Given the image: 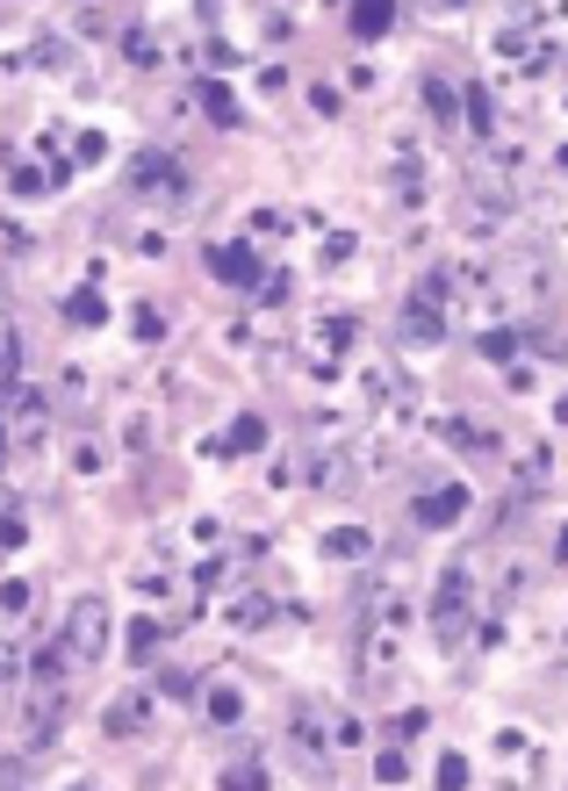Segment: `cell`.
<instances>
[{"label": "cell", "mask_w": 568, "mask_h": 791, "mask_svg": "<svg viewBox=\"0 0 568 791\" xmlns=\"http://www.w3.org/2000/svg\"><path fill=\"white\" fill-rule=\"evenodd\" d=\"M331 748H339V720L324 706H295L288 712V756L303 770H331Z\"/></svg>", "instance_id": "obj_1"}, {"label": "cell", "mask_w": 568, "mask_h": 791, "mask_svg": "<svg viewBox=\"0 0 568 791\" xmlns=\"http://www.w3.org/2000/svg\"><path fill=\"white\" fill-rule=\"evenodd\" d=\"M447 295H453V274H425L417 281V295L403 303V345H439L447 339V317H439Z\"/></svg>", "instance_id": "obj_2"}, {"label": "cell", "mask_w": 568, "mask_h": 791, "mask_svg": "<svg viewBox=\"0 0 568 791\" xmlns=\"http://www.w3.org/2000/svg\"><path fill=\"white\" fill-rule=\"evenodd\" d=\"M66 654H72V670H86V662L108 654V604L102 598H80L66 612Z\"/></svg>", "instance_id": "obj_3"}, {"label": "cell", "mask_w": 568, "mask_h": 791, "mask_svg": "<svg viewBox=\"0 0 568 791\" xmlns=\"http://www.w3.org/2000/svg\"><path fill=\"white\" fill-rule=\"evenodd\" d=\"M0 425H8V447H44V432H51V396L44 389H15L0 403Z\"/></svg>", "instance_id": "obj_4"}, {"label": "cell", "mask_w": 568, "mask_h": 791, "mask_svg": "<svg viewBox=\"0 0 568 791\" xmlns=\"http://www.w3.org/2000/svg\"><path fill=\"white\" fill-rule=\"evenodd\" d=\"M122 180L138 194H152V202H180V194H188V173H180V158H166V152H138Z\"/></svg>", "instance_id": "obj_5"}, {"label": "cell", "mask_w": 568, "mask_h": 791, "mask_svg": "<svg viewBox=\"0 0 568 791\" xmlns=\"http://www.w3.org/2000/svg\"><path fill=\"white\" fill-rule=\"evenodd\" d=\"M58 720H66V690L58 684H29L22 690V748H44V741L58 734Z\"/></svg>", "instance_id": "obj_6"}, {"label": "cell", "mask_w": 568, "mask_h": 791, "mask_svg": "<svg viewBox=\"0 0 568 791\" xmlns=\"http://www.w3.org/2000/svg\"><path fill=\"white\" fill-rule=\"evenodd\" d=\"M403 662V626H360V676L367 684H389V670Z\"/></svg>", "instance_id": "obj_7"}, {"label": "cell", "mask_w": 568, "mask_h": 791, "mask_svg": "<svg viewBox=\"0 0 568 791\" xmlns=\"http://www.w3.org/2000/svg\"><path fill=\"white\" fill-rule=\"evenodd\" d=\"M209 274L224 281V288H259V281H267V274H259V252H252L245 238H230V245H209Z\"/></svg>", "instance_id": "obj_8"}, {"label": "cell", "mask_w": 568, "mask_h": 791, "mask_svg": "<svg viewBox=\"0 0 568 791\" xmlns=\"http://www.w3.org/2000/svg\"><path fill=\"white\" fill-rule=\"evenodd\" d=\"M144 734H152V690L130 684L116 706H108V741H144Z\"/></svg>", "instance_id": "obj_9"}, {"label": "cell", "mask_w": 568, "mask_h": 791, "mask_svg": "<svg viewBox=\"0 0 568 791\" xmlns=\"http://www.w3.org/2000/svg\"><path fill=\"white\" fill-rule=\"evenodd\" d=\"M468 598H475V583H468V568H447V576H439V598H431V619H439V634L447 640H461V612H468Z\"/></svg>", "instance_id": "obj_10"}, {"label": "cell", "mask_w": 568, "mask_h": 791, "mask_svg": "<svg viewBox=\"0 0 568 791\" xmlns=\"http://www.w3.org/2000/svg\"><path fill=\"white\" fill-rule=\"evenodd\" d=\"M461 511H468V489H461V482H447V489H425V497H417V526H425V533L461 526Z\"/></svg>", "instance_id": "obj_11"}, {"label": "cell", "mask_w": 568, "mask_h": 791, "mask_svg": "<svg viewBox=\"0 0 568 791\" xmlns=\"http://www.w3.org/2000/svg\"><path fill=\"white\" fill-rule=\"evenodd\" d=\"M353 339H360V324H353V317H324V324L310 331V361L331 367L339 353H353Z\"/></svg>", "instance_id": "obj_12"}, {"label": "cell", "mask_w": 568, "mask_h": 791, "mask_svg": "<svg viewBox=\"0 0 568 791\" xmlns=\"http://www.w3.org/2000/svg\"><path fill=\"white\" fill-rule=\"evenodd\" d=\"M345 29L375 44V36H389V29H397V8H389V0H360V8L345 15Z\"/></svg>", "instance_id": "obj_13"}, {"label": "cell", "mask_w": 568, "mask_h": 791, "mask_svg": "<svg viewBox=\"0 0 568 791\" xmlns=\"http://www.w3.org/2000/svg\"><path fill=\"white\" fill-rule=\"evenodd\" d=\"M22 339H15V324H8V317H0V403H8V396L22 389Z\"/></svg>", "instance_id": "obj_14"}, {"label": "cell", "mask_w": 568, "mask_h": 791, "mask_svg": "<svg viewBox=\"0 0 568 791\" xmlns=\"http://www.w3.org/2000/svg\"><path fill=\"white\" fill-rule=\"evenodd\" d=\"M267 619H274V604L259 598V590H238V598H230V626H245V634H259Z\"/></svg>", "instance_id": "obj_15"}, {"label": "cell", "mask_w": 568, "mask_h": 791, "mask_svg": "<svg viewBox=\"0 0 568 791\" xmlns=\"http://www.w3.org/2000/svg\"><path fill=\"white\" fill-rule=\"evenodd\" d=\"M461 102H468V130H475V138H489V130H497V94H489V86H468Z\"/></svg>", "instance_id": "obj_16"}, {"label": "cell", "mask_w": 568, "mask_h": 791, "mask_svg": "<svg viewBox=\"0 0 568 791\" xmlns=\"http://www.w3.org/2000/svg\"><path fill=\"white\" fill-rule=\"evenodd\" d=\"M194 102H202V116H209V122H238V102H230V86L202 80V86H194Z\"/></svg>", "instance_id": "obj_17"}, {"label": "cell", "mask_w": 568, "mask_h": 791, "mask_svg": "<svg viewBox=\"0 0 568 791\" xmlns=\"http://www.w3.org/2000/svg\"><path fill=\"white\" fill-rule=\"evenodd\" d=\"M202 706H209V720H216V727H238V720H245V698H238V684H216V690L202 698Z\"/></svg>", "instance_id": "obj_18"}, {"label": "cell", "mask_w": 568, "mask_h": 791, "mask_svg": "<svg viewBox=\"0 0 568 791\" xmlns=\"http://www.w3.org/2000/svg\"><path fill=\"white\" fill-rule=\"evenodd\" d=\"M367 554V533L360 526H339V533H324V562H360Z\"/></svg>", "instance_id": "obj_19"}, {"label": "cell", "mask_w": 568, "mask_h": 791, "mask_svg": "<svg viewBox=\"0 0 568 791\" xmlns=\"http://www.w3.org/2000/svg\"><path fill=\"white\" fill-rule=\"evenodd\" d=\"M66 317L72 324H108V303L94 288H80V295H66Z\"/></svg>", "instance_id": "obj_20"}, {"label": "cell", "mask_w": 568, "mask_h": 791, "mask_svg": "<svg viewBox=\"0 0 568 791\" xmlns=\"http://www.w3.org/2000/svg\"><path fill=\"white\" fill-rule=\"evenodd\" d=\"M216 791H267V770L245 756V763H230V770H224V784H216Z\"/></svg>", "instance_id": "obj_21"}, {"label": "cell", "mask_w": 568, "mask_h": 791, "mask_svg": "<svg viewBox=\"0 0 568 791\" xmlns=\"http://www.w3.org/2000/svg\"><path fill=\"white\" fill-rule=\"evenodd\" d=\"M158 640H166V626H158V619H130V654H138V662H144V654H158Z\"/></svg>", "instance_id": "obj_22"}, {"label": "cell", "mask_w": 568, "mask_h": 791, "mask_svg": "<svg viewBox=\"0 0 568 791\" xmlns=\"http://www.w3.org/2000/svg\"><path fill=\"white\" fill-rule=\"evenodd\" d=\"M122 58H130V66H158V36L152 29H130V36H122Z\"/></svg>", "instance_id": "obj_23"}, {"label": "cell", "mask_w": 568, "mask_h": 791, "mask_svg": "<svg viewBox=\"0 0 568 791\" xmlns=\"http://www.w3.org/2000/svg\"><path fill=\"white\" fill-rule=\"evenodd\" d=\"M230 447L259 453V447H267V417H238V425H230Z\"/></svg>", "instance_id": "obj_24"}, {"label": "cell", "mask_w": 568, "mask_h": 791, "mask_svg": "<svg viewBox=\"0 0 568 791\" xmlns=\"http://www.w3.org/2000/svg\"><path fill=\"white\" fill-rule=\"evenodd\" d=\"M425 108H431L439 122H453V116H461V102H453V86H447V80H425Z\"/></svg>", "instance_id": "obj_25"}, {"label": "cell", "mask_w": 568, "mask_h": 791, "mask_svg": "<svg viewBox=\"0 0 568 791\" xmlns=\"http://www.w3.org/2000/svg\"><path fill=\"white\" fill-rule=\"evenodd\" d=\"M375 777H381V784H403V777H411V756H403V748H381V756H375Z\"/></svg>", "instance_id": "obj_26"}, {"label": "cell", "mask_w": 568, "mask_h": 791, "mask_svg": "<svg viewBox=\"0 0 568 791\" xmlns=\"http://www.w3.org/2000/svg\"><path fill=\"white\" fill-rule=\"evenodd\" d=\"M483 353L504 367H518V331H483Z\"/></svg>", "instance_id": "obj_27"}, {"label": "cell", "mask_w": 568, "mask_h": 791, "mask_svg": "<svg viewBox=\"0 0 568 791\" xmlns=\"http://www.w3.org/2000/svg\"><path fill=\"white\" fill-rule=\"evenodd\" d=\"M51 180H58V173H36V166H15V173H8V188H15V194H44Z\"/></svg>", "instance_id": "obj_28"}, {"label": "cell", "mask_w": 568, "mask_h": 791, "mask_svg": "<svg viewBox=\"0 0 568 791\" xmlns=\"http://www.w3.org/2000/svg\"><path fill=\"white\" fill-rule=\"evenodd\" d=\"M158 698H173V706H188V698H194V676L166 670V676H158Z\"/></svg>", "instance_id": "obj_29"}, {"label": "cell", "mask_w": 568, "mask_h": 791, "mask_svg": "<svg viewBox=\"0 0 568 791\" xmlns=\"http://www.w3.org/2000/svg\"><path fill=\"white\" fill-rule=\"evenodd\" d=\"M468 784V763L461 756H439V791H461Z\"/></svg>", "instance_id": "obj_30"}, {"label": "cell", "mask_w": 568, "mask_h": 791, "mask_svg": "<svg viewBox=\"0 0 568 791\" xmlns=\"http://www.w3.org/2000/svg\"><path fill=\"white\" fill-rule=\"evenodd\" d=\"M22 676V654H15V640H0V684H15Z\"/></svg>", "instance_id": "obj_31"}, {"label": "cell", "mask_w": 568, "mask_h": 791, "mask_svg": "<svg viewBox=\"0 0 568 791\" xmlns=\"http://www.w3.org/2000/svg\"><path fill=\"white\" fill-rule=\"evenodd\" d=\"M138 339H166V317H158V310H138Z\"/></svg>", "instance_id": "obj_32"}, {"label": "cell", "mask_w": 568, "mask_h": 791, "mask_svg": "<svg viewBox=\"0 0 568 791\" xmlns=\"http://www.w3.org/2000/svg\"><path fill=\"white\" fill-rule=\"evenodd\" d=\"M554 554H561V562H568V526H561V540H554Z\"/></svg>", "instance_id": "obj_33"}, {"label": "cell", "mask_w": 568, "mask_h": 791, "mask_svg": "<svg viewBox=\"0 0 568 791\" xmlns=\"http://www.w3.org/2000/svg\"><path fill=\"white\" fill-rule=\"evenodd\" d=\"M0 461H8V425H0Z\"/></svg>", "instance_id": "obj_34"}, {"label": "cell", "mask_w": 568, "mask_h": 791, "mask_svg": "<svg viewBox=\"0 0 568 791\" xmlns=\"http://www.w3.org/2000/svg\"><path fill=\"white\" fill-rule=\"evenodd\" d=\"M72 791H94V784H72Z\"/></svg>", "instance_id": "obj_35"}]
</instances>
